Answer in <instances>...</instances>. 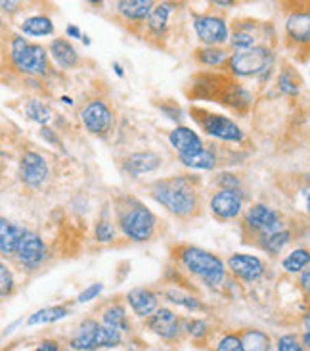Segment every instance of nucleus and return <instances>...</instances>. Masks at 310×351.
Wrapping results in <instances>:
<instances>
[{"label": "nucleus", "mask_w": 310, "mask_h": 351, "mask_svg": "<svg viewBox=\"0 0 310 351\" xmlns=\"http://www.w3.org/2000/svg\"><path fill=\"white\" fill-rule=\"evenodd\" d=\"M151 196L177 217H192L199 208V192L190 177H169L153 184Z\"/></svg>", "instance_id": "obj_1"}, {"label": "nucleus", "mask_w": 310, "mask_h": 351, "mask_svg": "<svg viewBox=\"0 0 310 351\" xmlns=\"http://www.w3.org/2000/svg\"><path fill=\"white\" fill-rule=\"evenodd\" d=\"M115 211H117L119 227L127 238L134 242H146L153 237L157 219L140 199H136L134 196H122L117 202Z\"/></svg>", "instance_id": "obj_2"}, {"label": "nucleus", "mask_w": 310, "mask_h": 351, "mask_svg": "<svg viewBox=\"0 0 310 351\" xmlns=\"http://www.w3.org/2000/svg\"><path fill=\"white\" fill-rule=\"evenodd\" d=\"M180 263L184 269L198 276L199 280L209 288H216L224 282L226 267L224 261L215 254L207 252L203 247L186 246L180 250Z\"/></svg>", "instance_id": "obj_3"}, {"label": "nucleus", "mask_w": 310, "mask_h": 351, "mask_svg": "<svg viewBox=\"0 0 310 351\" xmlns=\"http://www.w3.org/2000/svg\"><path fill=\"white\" fill-rule=\"evenodd\" d=\"M12 64L18 67L21 73L27 75H44L48 71V54L40 45L29 43L25 37L12 38V48H10Z\"/></svg>", "instance_id": "obj_4"}, {"label": "nucleus", "mask_w": 310, "mask_h": 351, "mask_svg": "<svg viewBox=\"0 0 310 351\" xmlns=\"http://www.w3.org/2000/svg\"><path fill=\"white\" fill-rule=\"evenodd\" d=\"M274 54L270 48L253 47L247 50H237L228 56V67L237 77L261 75L272 67Z\"/></svg>", "instance_id": "obj_5"}, {"label": "nucleus", "mask_w": 310, "mask_h": 351, "mask_svg": "<svg viewBox=\"0 0 310 351\" xmlns=\"http://www.w3.org/2000/svg\"><path fill=\"white\" fill-rule=\"evenodd\" d=\"M245 225L247 228L257 234V237H266V234H272L283 228L282 215L270 206H264V204H255L251 208L247 209L245 213Z\"/></svg>", "instance_id": "obj_6"}, {"label": "nucleus", "mask_w": 310, "mask_h": 351, "mask_svg": "<svg viewBox=\"0 0 310 351\" xmlns=\"http://www.w3.org/2000/svg\"><path fill=\"white\" fill-rule=\"evenodd\" d=\"M199 114L201 115H196V121L201 125V129L207 134L220 138V141H226V143H242L245 138L240 125L224 117V115L207 114V112H199Z\"/></svg>", "instance_id": "obj_7"}, {"label": "nucleus", "mask_w": 310, "mask_h": 351, "mask_svg": "<svg viewBox=\"0 0 310 351\" xmlns=\"http://www.w3.org/2000/svg\"><path fill=\"white\" fill-rule=\"evenodd\" d=\"M148 326L151 332H155L163 340L177 342L184 332V319H180L179 315L167 307H157L155 313L148 317Z\"/></svg>", "instance_id": "obj_8"}, {"label": "nucleus", "mask_w": 310, "mask_h": 351, "mask_svg": "<svg viewBox=\"0 0 310 351\" xmlns=\"http://www.w3.org/2000/svg\"><path fill=\"white\" fill-rule=\"evenodd\" d=\"M194 29L198 33L199 40L205 43L207 47H220L230 37L226 19L218 16H209V14L194 16Z\"/></svg>", "instance_id": "obj_9"}, {"label": "nucleus", "mask_w": 310, "mask_h": 351, "mask_svg": "<svg viewBox=\"0 0 310 351\" xmlns=\"http://www.w3.org/2000/svg\"><path fill=\"white\" fill-rule=\"evenodd\" d=\"M81 121L85 125V129L92 134H105L109 133L113 125V112L109 106L103 100H92L90 104H86L81 110Z\"/></svg>", "instance_id": "obj_10"}, {"label": "nucleus", "mask_w": 310, "mask_h": 351, "mask_svg": "<svg viewBox=\"0 0 310 351\" xmlns=\"http://www.w3.org/2000/svg\"><path fill=\"white\" fill-rule=\"evenodd\" d=\"M14 254L18 256L21 265L29 267V269H35V267H38L44 261V257H47V246H44L42 238L38 237V234L23 230V234L19 238Z\"/></svg>", "instance_id": "obj_11"}, {"label": "nucleus", "mask_w": 310, "mask_h": 351, "mask_svg": "<svg viewBox=\"0 0 310 351\" xmlns=\"http://www.w3.org/2000/svg\"><path fill=\"white\" fill-rule=\"evenodd\" d=\"M19 177L31 186L38 189L48 179V163L38 152H25L19 162Z\"/></svg>", "instance_id": "obj_12"}, {"label": "nucleus", "mask_w": 310, "mask_h": 351, "mask_svg": "<svg viewBox=\"0 0 310 351\" xmlns=\"http://www.w3.org/2000/svg\"><path fill=\"white\" fill-rule=\"evenodd\" d=\"M226 267L234 273L237 278L247 280V282H255L264 275V263L255 256H247V254H234L228 257Z\"/></svg>", "instance_id": "obj_13"}, {"label": "nucleus", "mask_w": 310, "mask_h": 351, "mask_svg": "<svg viewBox=\"0 0 310 351\" xmlns=\"http://www.w3.org/2000/svg\"><path fill=\"white\" fill-rule=\"evenodd\" d=\"M244 198L237 190H220L211 198V211L218 219H235L242 213Z\"/></svg>", "instance_id": "obj_14"}, {"label": "nucleus", "mask_w": 310, "mask_h": 351, "mask_svg": "<svg viewBox=\"0 0 310 351\" xmlns=\"http://www.w3.org/2000/svg\"><path fill=\"white\" fill-rule=\"evenodd\" d=\"M170 146L179 152V156L194 154L203 148V143L199 138V134L194 129H188L184 125H179L177 129H172L169 133Z\"/></svg>", "instance_id": "obj_15"}, {"label": "nucleus", "mask_w": 310, "mask_h": 351, "mask_svg": "<svg viewBox=\"0 0 310 351\" xmlns=\"http://www.w3.org/2000/svg\"><path fill=\"white\" fill-rule=\"evenodd\" d=\"M161 165L159 154L155 152H136L129 156L122 162V171L132 177H140L144 173L155 171Z\"/></svg>", "instance_id": "obj_16"}, {"label": "nucleus", "mask_w": 310, "mask_h": 351, "mask_svg": "<svg viewBox=\"0 0 310 351\" xmlns=\"http://www.w3.org/2000/svg\"><path fill=\"white\" fill-rule=\"evenodd\" d=\"M127 302H129L134 313L138 317H146V319L155 313V309L159 307L157 305V295L148 288H134V290H131L127 294Z\"/></svg>", "instance_id": "obj_17"}, {"label": "nucleus", "mask_w": 310, "mask_h": 351, "mask_svg": "<svg viewBox=\"0 0 310 351\" xmlns=\"http://www.w3.org/2000/svg\"><path fill=\"white\" fill-rule=\"evenodd\" d=\"M98 326L100 323L96 319H85L79 324L75 336L71 338V348L77 351H94L96 350V336H98Z\"/></svg>", "instance_id": "obj_18"}, {"label": "nucleus", "mask_w": 310, "mask_h": 351, "mask_svg": "<svg viewBox=\"0 0 310 351\" xmlns=\"http://www.w3.org/2000/svg\"><path fill=\"white\" fill-rule=\"evenodd\" d=\"M285 31H287V35L289 38H293L295 43H299V45H305V43H309L310 37V18H309V12L307 10H299V12H293L292 16L287 18V23H285Z\"/></svg>", "instance_id": "obj_19"}, {"label": "nucleus", "mask_w": 310, "mask_h": 351, "mask_svg": "<svg viewBox=\"0 0 310 351\" xmlns=\"http://www.w3.org/2000/svg\"><path fill=\"white\" fill-rule=\"evenodd\" d=\"M50 52H52V58L56 60L57 66L64 69L75 67L79 64V52L67 38H54L50 45Z\"/></svg>", "instance_id": "obj_20"}, {"label": "nucleus", "mask_w": 310, "mask_h": 351, "mask_svg": "<svg viewBox=\"0 0 310 351\" xmlns=\"http://www.w3.org/2000/svg\"><path fill=\"white\" fill-rule=\"evenodd\" d=\"M153 6L155 4L151 0H121V2H117L119 14L129 21H146Z\"/></svg>", "instance_id": "obj_21"}, {"label": "nucleus", "mask_w": 310, "mask_h": 351, "mask_svg": "<svg viewBox=\"0 0 310 351\" xmlns=\"http://www.w3.org/2000/svg\"><path fill=\"white\" fill-rule=\"evenodd\" d=\"M21 234H23V228L14 225L8 219H0V254L4 256L14 254Z\"/></svg>", "instance_id": "obj_22"}, {"label": "nucleus", "mask_w": 310, "mask_h": 351, "mask_svg": "<svg viewBox=\"0 0 310 351\" xmlns=\"http://www.w3.org/2000/svg\"><path fill=\"white\" fill-rule=\"evenodd\" d=\"M180 163L190 169H203V171H211L216 167V156L213 150L201 148L198 152L186 154V156H179Z\"/></svg>", "instance_id": "obj_23"}, {"label": "nucleus", "mask_w": 310, "mask_h": 351, "mask_svg": "<svg viewBox=\"0 0 310 351\" xmlns=\"http://www.w3.org/2000/svg\"><path fill=\"white\" fill-rule=\"evenodd\" d=\"M242 351H272V340L261 330L247 328L240 334Z\"/></svg>", "instance_id": "obj_24"}, {"label": "nucleus", "mask_w": 310, "mask_h": 351, "mask_svg": "<svg viewBox=\"0 0 310 351\" xmlns=\"http://www.w3.org/2000/svg\"><path fill=\"white\" fill-rule=\"evenodd\" d=\"M169 16H170V4L167 2H161V4H155L151 14L148 16V29L155 37H161L165 31H167V25H169Z\"/></svg>", "instance_id": "obj_25"}, {"label": "nucleus", "mask_w": 310, "mask_h": 351, "mask_svg": "<svg viewBox=\"0 0 310 351\" xmlns=\"http://www.w3.org/2000/svg\"><path fill=\"white\" fill-rule=\"evenodd\" d=\"M21 31L29 37H47L54 33V23L47 16H33L21 23Z\"/></svg>", "instance_id": "obj_26"}, {"label": "nucleus", "mask_w": 310, "mask_h": 351, "mask_svg": "<svg viewBox=\"0 0 310 351\" xmlns=\"http://www.w3.org/2000/svg\"><path fill=\"white\" fill-rule=\"evenodd\" d=\"M103 326H109L113 330H119V332H127L129 330V319H127V311L125 307L119 304L109 305L102 317Z\"/></svg>", "instance_id": "obj_27"}, {"label": "nucleus", "mask_w": 310, "mask_h": 351, "mask_svg": "<svg viewBox=\"0 0 310 351\" xmlns=\"http://www.w3.org/2000/svg\"><path fill=\"white\" fill-rule=\"evenodd\" d=\"M289 240H292V232L289 230H278V232H272V234H266V237L259 238V246L263 247L264 252H268V254H280L283 247L289 244Z\"/></svg>", "instance_id": "obj_28"}, {"label": "nucleus", "mask_w": 310, "mask_h": 351, "mask_svg": "<svg viewBox=\"0 0 310 351\" xmlns=\"http://www.w3.org/2000/svg\"><path fill=\"white\" fill-rule=\"evenodd\" d=\"M69 315V309L64 305H57V307H47V309H40L37 313H33L27 319L29 326H35V324H48L62 321Z\"/></svg>", "instance_id": "obj_29"}, {"label": "nucleus", "mask_w": 310, "mask_h": 351, "mask_svg": "<svg viewBox=\"0 0 310 351\" xmlns=\"http://www.w3.org/2000/svg\"><path fill=\"white\" fill-rule=\"evenodd\" d=\"M310 263V254L305 250V247H299V250H293L289 256L283 259V271L287 273H299L301 275L305 269H309Z\"/></svg>", "instance_id": "obj_30"}, {"label": "nucleus", "mask_w": 310, "mask_h": 351, "mask_svg": "<svg viewBox=\"0 0 310 351\" xmlns=\"http://www.w3.org/2000/svg\"><path fill=\"white\" fill-rule=\"evenodd\" d=\"M199 64L209 67H220L228 62V52L220 47H205L198 50Z\"/></svg>", "instance_id": "obj_31"}, {"label": "nucleus", "mask_w": 310, "mask_h": 351, "mask_svg": "<svg viewBox=\"0 0 310 351\" xmlns=\"http://www.w3.org/2000/svg\"><path fill=\"white\" fill-rule=\"evenodd\" d=\"M122 342V332L113 330L109 326H103L100 323L98 326V336H96V350L100 348H117Z\"/></svg>", "instance_id": "obj_32"}, {"label": "nucleus", "mask_w": 310, "mask_h": 351, "mask_svg": "<svg viewBox=\"0 0 310 351\" xmlns=\"http://www.w3.org/2000/svg\"><path fill=\"white\" fill-rule=\"evenodd\" d=\"M165 295H167V300H170L172 304L182 305V307H186L190 311H198V309L203 307L201 302H199L198 295L188 294V292H184V290H169Z\"/></svg>", "instance_id": "obj_33"}, {"label": "nucleus", "mask_w": 310, "mask_h": 351, "mask_svg": "<svg viewBox=\"0 0 310 351\" xmlns=\"http://www.w3.org/2000/svg\"><path fill=\"white\" fill-rule=\"evenodd\" d=\"M25 112L27 115L33 119V121H37L40 125H47L50 119H52V112H50V108L47 104H42L40 100L37 98H33V100H29L27 106H25Z\"/></svg>", "instance_id": "obj_34"}, {"label": "nucleus", "mask_w": 310, "mask_h": 351, "mask_svg": "<svg viewBox=\"0 0 310 351\" xmlns=\"http://www.w3.org/2000/svg\"><path fill=\"white\" fill-rule=\"evenodd\" d=\"M255 33L253 31H247V29H235L234 33L228 37L230 40V45L235 48V52L237 50H247V48H253L255 47Z\"/></svg>", "instance_id": "obj_35"}, {"label": "nucleus", "mask_w": 310, "mask_h": 351, "mask_svg": "<svg viewBox=\"0 0 310 351\" xmlns=\"http://www.w3.org/2000/svg\"><path fill=\"white\" fill-rule=\"evenodd\" d=\"M184 332H188L190 336L199 340L209 332V324L205 321H201V319H188V321H184Z\"/></svg>", "instance_id": "obj_36"}, {"label": "nucleus", "mask_w": 310, "mask_h": 351, "mask_svg": "<svg viewBox=\"0 0 310 351\" xmlns=\"http://www.w3.org/2000/svg\"><path fill=\"white\" fill-rule=\"evenodd\" d=\"M113 238H115V227L112 225V221L102 219L96 225V240L102 242V244H107V242H112Z\"/></svg>", "instance_id": "obj_37"}, {"label": "nucleus", "mask_w": 310, "mask_h": 351, "mask_svg": "<svg viewBox=\"0 0 310 351\" xmlns=\"http://www.w3.org/2000/svg\"><path fill=\"white\" fill-rule=\"evenodd\" d=\"M14 290V275L8 267L0 263V298H6Z\"/></svg>", "instance_id": "obj_38"}, {"label": "nucleus", "mask_w": 310, "mask_h": 351, "mask_svg": "<svg viewBox=\"0 0 310 351\" xmlns=\"http://www.w3.org/2000/svg\"><path fill=\"white\" fill-rule=\"evenodd\" d=\"M278 351H305V348L295 334H285L278 340Z\"/></svg>", "instance_id": "obj_39"}, {"label": "nucleus", "mask_w": 310, "mask_h": 351, "mask_svg": "<svg viewBox=\"0 0 310 351\" xmlns=\"http://www.w3.org/2000/svg\"><path fill=\"white\" fill-rule=\"evenodd\" d=\"M215 351H242L240 336L237 334H226L224 338L216 343Z\"/></svg>", "instance_id": "obj_40"}, {"label": "nucleus", "mask_w": 310, "mask_h": 351, "mask_svg": "<svg viewBox=\"0 0 310 351\" xmlns=\"http://www.w3.org/2000/svg\"><path fill=\"white\" fill-rule=\"evenodd\" d=\"M102 290H103L102 282H94V285H90L88 288H86V290H83V292L79 294L77 302H79V304L90 302V300H94V298H98V295L102 294Z\"/></svg>", "instance_id": "obj_41"}, {"label": "nucleus", "mask_w": 310, "mask_h": 351, "mask_svg": "<svg viewBox=\"0 0 310 351\" xmlns=\"http://www.w3.org/2000/svg\"><path fill=\"white\" fill-rule=\"evenodd\" d=\"M280 88L285 95H299V85H297V81H293L292 77H289V73H282V77H280Z\"/></svg>", "instance_id": "obj_42"}, {"label": "nucleus", "mask_w": 310, "mask_h": 351, "mask_svg": "<svg viewBox=\"0 0 310 351\" xmlns=\"http://www.w3.org/2000/svg\"><path fill=\"white\" fill-rule=\"evenodd\" d=\"M216 182L222 186V190H237V184H240V180L235 179L234 175H230V173H222Z\"/></svg>", "instance_id": "obj_43"}, {"label": "nucleus", "mask_w": 310, "mask_h": 351, "mask_svg": "<svg viewBox=\"0 0 310 351\" xmlns=\"http://www.w3.org/2000/svg\"><path fill=\"white\" fill-rule=\"evenodd\" d=\"M40 136H42L44 141H48L52 146H60V148H64V146H62V141H60V136H57L52 129H48V127L40 129Z\"/></svg>", "instance_id": "obj_44"}, {"label": "nucleus", "mask_w": 310, "mask_h": 351, "mask_svg": "<svg viewBox=\"0 0 310 351\" xmlns=\"http://www.w3.org/2000/svg\"><path fill=\"white\" fill-rule=\"evenodd\" d=\"M33 351H60V346L54 340H44V342H40L37 350Z\"/></svg>", "instance_id": "obj_45"}, {"label": "nucleus", "mask_w": 310, "mask_h": 351, "mask_svg": "<svg viewBox=\"0 0 310 351\" xmlns=\"http://www.w3.org/2000/svg\"><path fill=\"white\" fill-rule=\"evenodd\" d=\"M67 35L73 38H83V33H81V29L77 27V25H67Z\"/></svg>", "instance_id": "obj_46"}, {"label": "nucleus", "mask_w": 310, "mask_h": 351, "mask_svg": "<svg viewBox=\"0 0 310 351\" xmlns=\"http://www.w3.org/2000/svg\"><path fill=\"white\" fill-rule=\"evenodd\" d=\"M309 280H310V275H309V269H305L301 273V285L305 290H309Z\"/></svg>", "instance_id": "obj_47"}, {"label": "nucleus", "mask_w": 310, "mask_h": 351, "mask_svg": "<svg viewBox=\"0 0 310 351\" xmlns=\"http://www.w3.org/2000/svg\"><path fill=\"white\" fill-rule=\"evenodd\" d=\"M0 6L4 10H18V2H0Z\"/></svg>", "instance_id": "obj_48"}, {"label": "nucleus", "mask_w": 310, "mask_h": 351, "mask_svg": "<svg viewBox=\"0 0 310 351\" xmlns=\"http://www.w3.org/2000/svg\"><path fill=\"white\" fill-rule=\"evenodd\" d=\"M213 4H215V6H220V8H230V6H234V2H218V0L213 2Z\"/></svg>", "instance_id": "obj_49"}, {"label": "nucleus", "mask_w": 310, "mask_h": 351, "mask_svg": "<svg viewBox=\"0 0 310 351\" xmlns=\"http://www.w3.org/2000/svg\"><path fill=\"white\" fill-rule=\"evenodd\" d=\"M115 73H119V75L122 77V69H121V66H115Z\"/></svg>", "instance_id": "obj_50"}, {"label": "nucleus", "mask_w": 310, "mask_h": 351, "mask_svg": "<svg viewBox=\"0 0 310 351\" xmlns=\"http://www.w3.org/2000/svg\"><path fill=\"white\" fill-rule=\"evenodd\" d=\"M159 351H169V350H159Z\"/></svg>", "instance_id": "obj_51"}]
</instances>
